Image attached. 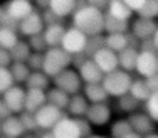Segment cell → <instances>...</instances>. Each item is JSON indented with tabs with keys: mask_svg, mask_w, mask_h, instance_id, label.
Here are the masks:
<instances>
[{
	"mask_svg": "<svg viewBox=\"0 0 158 138\" xmlns=\"http://www.w3.org/2000/svg\"><path fill=\"white\" fill-rule=\"evenodd\" d=\"M131 83H133L131 73H126L123 69H116L113 73L104 74L103 81H101L104 91L108 93L110 98H121V96L128 94V91L131 88Z\"/></svg>",
	"mask_w": 158,
	"mask_h": 138,
	"instance_id": "cell-2",
	"label": "cell"
},
{
	"mask_svg": "<svg viewBox=\"0 0 158 138\" xmlns=\"http://www.w3.org/2000/svg\"><path fill=\"white\" fill-rule=\"evenodd\" d=\"M91 59L94 61V64L103 71V74H108V73H113V71L119 69L118 66V54L113 52L111 49H108L106 46L99 47L98 51L93 52Z\"/></svg>",
	"mask_w": 158,
	"mask_h": 138,
	"instance_id": "cell-11",
	"label": "cell"
},
{
	"mask_svg": "<svg viewBox=\"0 0 158 138\" xmlns=\"http://www.w3.org/2000/svg\"><path fill=\"white\" fill-rule=\"evenodd\" d=\"M138 17L155 20V19L158 17V0H146L145 5L138 10Z\"/></svg>",
	"mask_w": 158,
	"mask_h": 138,
	"instance_id": "cell-35",
	"label": "cell"
},
{
	"mask_svg": "<svg viewBox=\"0 0 158 138\" xmlns=\"http://www.w3.org/2000/svg\"><path fill=\"white\" fill-rule=\"evenodd\" d=\"M46 103H47L46 91L25 88V108H24V111H27V113H35V111H39Z\"/></svg>",
	"mask_w": 158,
	"mask_h": 138,
	"instance_id": "cell-20",
	"label": "cell"
},
{
	"mask_svg": "<svg viewBox=\"0 0 158 138\" xmlns=\"http://www.w3.org/2000/svg\"><path fill=\"white\" fill-rule=\"evenodd\" d=\"M76 71H77L79 77H81V81L84 84H98V83H101L103 77H104L103 71L94 64V61H93L91 57L82 59V61L77 64Z\"/></svg>",
	"mask_w": 158,
	"mask_h": 138,
	"instance_id": "cell-14",
	"label": "cell"
},
{
	"mask_svg": "<svg viewBox=\"0 0 158 138\" xmlns=\"http://www.w3.org/2000/svg\"><path fill=\"white\" fill-rule=\"evenodd\" d=\"M106 14H110L111 17L118 19V20H123V22H130L133 19V12L125 5L123 0H110Z\"/></svg>",
	"mask_w": 158,
	"mask_h": 138,
	"instance_id": "cell-26",
	"label": "cell"
},
{
	"mask_svg": "<svg viewBox=\"0 0 158 138\" xmlns=\"http://www.w3.org/2000/svg\"><path fill=\"white\" fill-rule=\"evenodd\" d=\"M113 111L110 103H98V104H89L86 120L91 123V126H104L111 121Z\"/></svg>",
	"mask_w": 158,
	"mask_h": 138,
	"instance_id": "cell-16",
	"label": "cell"
},
{
	"mask_svg": "<svg viewBox=\"0 0 158 138\" xmlns=\"http://www.w3.org/2000/svg\"><path fill=\"white\" fill-rule=\"evenodd\" d=\"M88 40L89 37L86 34H82L81 31H77L76 27H67L66 34L62 37L61 42V49H64L69 56L76 57V56H82L86 54V47H88Z\"/></svg>",
	"mask_w": 158,
	"mask_h": 138,
	"instance_id": "cell-4",
	"label": "cell"
},
{
	"mask_svg": "<svg viewBox=\"0 0 158 138\" xmlns=\"http://www.w3.org/2000/svg\"><path fill=\"white\" fill-rule=\"evenodd\" d=\"M0 138H10V136H3V135H0Z\"/></svg>",
	"mask_w": 158,
	"mask_h": 138,
	"instance_id": "cell-53",
	"label": "cell"
},
{
	"mask_svg": "<svg viewBox=\"0 0 158 138\" xmlns=\"http://www.w3.org/2000/svg\"><path fill=\"white\" fill-rule=\"evenodd\" d=\"M51 133L56 138H82L81 128H79V121L76 118H71L67 115L56 123V126L51 130Z\"/></svg>",
	"mask_w": 158,
	"mask_h": 138,
	"instance_id": "cell-13",
	"label": "cell"
},
{
	"mask_svg": "<svg viewBox=\"0 0 158 138\" xmlns=\"http://www.w3.org/2000/svg\"><path fill=\"white\" fill-rule=\"evenodd\" d=\"M88 108H89L88 99L84 98V94H82V93H79V94L71 96L69 104H67L66 111H67V116L79 120V118H84V116H86V113H88Z\"/></svg>",
	"mask_w": 158,
	"mask_h": 138,
	"instance_id": "cell-22",
	"label": "cell"
},
{
	"mask_svg": "<svg viewBox=\"0 0 158 138\" xmlns=\"http://www.w3.org/2000/svg\"><path fill=\"white\" fill-rule=\"evenodd\" d=\"M135 37L131 34H104V46L113 52H121L128 46H135L133 44Z\"/></svg>",
	"mask_w": 158,
	"mask_h": 138,
	"instance_id": "cell-21",
	"label": "cell"
},
{
	"mask_svg": "<svg viewBox=\"0 0 158 138\" xmlns=\"http://www.w3.org/2000/svg\"><path fill=\"white\" fill-rule=\"evenodd\" d=\"M131 29V36L135 37L140 42H145V40H152L153 36H155L158 24L152 19H143V17H136L133 19V22L130 24Z\"/></svg>",
	"mask_w": 158,
	"mask_h": 138,
	"instance_id": "cell-9",
	"label": "cell"
},
{
	"mask_svg": "<svg viewBox=\"0 0 158 138\" xmlns=\"http://www.w3.org/2000/svg\"><path fill=\"white\" fill-rule=\"evenodd\" d=\"M37 138H56V136L52 135L51 132H42V133H40V135L37 136Z\"/></svg>",
	"mask_w": 158,
	"mask_h": 138,
	"instance_id": "cell-46",
	"label": "cell"
},
{
	"mask_svg": "<svg viewBox=\"0 0 158 138\" xmlns=\"http://www.w3.org/2000/svg\"><path fill=\"white\" fill-rule=\"evenodd\" d=\"M118 99V110L119 111H123V113H135V111H136V108H138V103L136 99L133 98V96L131 94H125V96H121V98H116Z\"/></svg>",
	"mask_w": 158,
	"mask_h": 138,
	"instance_id": "cell-34",
	"label": "cell"
},
{
	"mask_svg": "<svg viewBox=\"0 0 158 138\" xmlns=\"http://www.w3.org/2000/svg\"><path fill=\"white\" fill-rule=\"evenodd\" d=\"M46 29V24H44V19H42V12L35 10L34 14H31L29 17H25L24 20L19 22V36H24L25 39L34 36H39L44 32Z\"/></svg>",
	"mask_w": 158,
	"mask_h": 138,
	"instance_id": "cell-10",
	"label": "cell"
},
{
	"mask_svg": "<svg viewBox=\"0 0 158 138\" xmlns=\"http://www.w3.org/2000/svg\"><path fill=\"white\" fill-rule=\"evenodd\" d=\"M51 83H52V79L44 73V71H31L27 81H25V88L47 91V89L51 88Z\"/></svg>",
	"mask_w": 158,
	"mask_h": 138,
	"instance_id": "cell-25",
	"label": "cell"
},
{
	"mask_svg": "<svg viewBox=\"0 0 158 138\" xmlns=\"http://www.w3.org/2000/svg\"><path fill=\"white\" fill-rule=\"evenodd\" d=\"M20 121H22V125H24V128H25V133H35L37 130V123H35V118H34V113H27V111H22L20 115Z\"/></svg>",
	"mask_w": 158,
	"mask_h": 138,
	"instance_id": "cell-38",
	"label": "cell"
},
{
	"mask_svg": "<svg viewBox=\"0 0 158 138\" xmlns=\"http://www.w3.org/2000/svg\"><path fill=\"white\" fill-rule=\"evenodd\" d=\"M143 138H158V133H150V135H146Z\"/></svg>",
	"mask_w": 158,
	"mask_h": 138,
	"instance_id": "cell-50",
	"label": "cell"
},
{
	"mask_svg": "<svg viewBox=\"0 0 158 138\" xmlns=\"http://www.w3.org/2000/svg\"><path fill=\"white\" fill-rule=\"evenodd\" d=\"M76 2H77V3H79V2H81V0H76Z\"/></svg>",
	"mask_w": 158,
	"mask_h": 138,
	"instance_id": "cell-54",
	"label": "cell"
},
{
	"mask_svg": "<svg viewBox=\"0 0 158 138\" xmlns=\"http://www.w3.org/2000/svg\"><path fill=\"white\" fill-rule=\"evenodd\" d=\"M145 81H146V84H148V88H150V91H152V93L158 91V73L153 74L152 77H148V79H145Z\"/></svg>",
	"mask_w": 158,
	"mask_h": 138,
	"instance_id": "cell-45",
	"label": "cell"
},
{
	"mask_svg": "<svg viewBox=\"0 0 158 138\" xmlns=\"http://www.w3.org/2000/svg\"><path fill=\"white\" fill-rule=\"evenodd\" d=\"M2 17H3V5H0V24H2Z\"/></svg>",
	"mask_w": 158,
	"mask_h": 138,
	"instance_id": "cell-52",
	"label": "cell"
},
{
	"mask_svg": "<svg viewBox=\"0 0 158 138\" xmlns=\"http://www.w3.org/2000/svg\"><path fill=\"white\" fill-rule=\"evenodd\" d=\"M79 3L76 0H49L47 10L56 19H66L76 12Z\"/></svg>",
	"mask_w": 158,
	"mask_h": 138,
	"instance_id": "cell-17",
	"label": "cell"
},
{
	"mask_svg": "<svg viewBox=\"0 0 158 138\" xmlns=\"http://www.w3.org/2000/svg\"><path fill=\"white\" fill-rule=\"evenodd\" d=\"M138 49L136 46H128L126 49L118 52V66L119 69L126 71V73H133L135 66H136V57H138Z\"/></svg>",
	"mask_w": 158,
	"mask_h": 138,
	"instance_id": "cell-23",
	"label": "cell"
},
{
	"mask_svg": "<svg viewBox=\"0 0 158 138\" xmlns=\"http://www.w3.org/2000/svg\"><path fill=\"white\" fill-rule=\"evenodd\" d=\"M133 130H131L130 123H128V120L125 118V120H116L113 125L110 126V135L111 138H123L125 135H128V133H131Z\"/></svg>",
	"mask_w": 158,
	"mask_h": 138,
	"instance_id": "cell-33",
	"label": "cell"
},
{
	"mask_svg": "<svg viewBox=\"0 0 158 138\" xmlns=\"http://www.w3.org/2000/svg\"><path fill=\"white\" fill-rule=\"evenodd\" d=\"M2 99L14 115H20L25 108V88L22 84H14L2 94Z\"/></svg>",
	"mask_w": 158,
	"mask_h": 138,
	"instance_id": "cell-12",
	"label": "cell"
},
{
	"mask_svg": "<svg viewBox=\"0 0 158 138\" xmlns=\"http://www.w3.org/2000/svg\"><path fill=\"white\" fill-rule=\"evenodd\" d=\"M52 84H54L56 88H59L61 91L67 93L69 96L82 93V86H84V83L81 81V77H79V74H77V71L71 69V68L62 71V73L57 74L56 77H52Z\"/></svg>",
	"mask_w": 158,
	"mask_h": 138,
	"instance_id": "cell-5",
	"label": "cell"
},
{
	"mask_svg": "<svg viewBox=\"0 0 158 138\" xmlns=\"http://www.w3.org/2000/svg\"><path fill=\"white\" fill-rule=\"evenodd\" d=\"M152 42H153V46H155V51H158V29H156V32H155V36H153V39H152Z\"/></svg>",
	"mask_w": 158,
	"mask_h": 138,
	"instance_id": "cell-47",
	"label": "cell"
},
{
	"mask_svg": "<svg viewBox=\"0 0 158 138\" xmlns=\"http://www.w3.org/2000/svg\"><path fill=\"white\" fill-rule=\"evenodd\" d=\"M32 51L29 47L27 40H19L17 46L10 51V56H12V62H27V59L31 57Z\"/></svg>",
	"mask_w": 158,
	"mask_h": 138,
	"instance_id": "cell-32",
	"label": "cell"
},
{
	"mask_svg": "<svg viewBox=\"0 0 158 138\" xmlns=\"http://www.w3.org/2000/svg\"><path fill=\"white\" fill-rule=\"evenodd\" d=\"M10 64H12L10 51H5L0 47V68H10Z\"/></svg>",
	"mask_w": 158,
	"mask_h": 138,
	"instance_id": "cell-41",
	"label": "cell"
},
{
	"mask_svg": "<svg viewBox=\"0 0 158 138\" xmlns=\"http://www.w3.org/2000/svg\"><path fill=\"white\" fill-rule=\"evenodd\" d=\"M66 25L62 22H54V24H49L46 25L42 32V37L47 44V49L49 47H61V42H62V37L66 34Z\"/></svg>",
	"mask_w": 158,
	"mask_h": 138,
	"instance_id": "cell-18",
	"label": "cell"
},
{
	"mask_svg": "<svg viewBox=\"0 0 158 138\" xmlns=\"http://www.w3.org/2000/svg\"><path fill=\"white\" fill-rule=\"evenodd\" d=\"M35 3L32 0H9L3 5V12L7 14L10 19H14L15 22L24 20L25 17H29L31 14L35 12Z\"/></svg>",
	"mask_w": 158,
	"mask_h": 138,
	"instance_id": "cell-8",
	"label": "cell"
},
{
	"mask_svg": "<svg viewBox=\"0 0 158 138\" xmlns=\"http://www.w3.org/2000/svg\"><path fill=\"white\" fill-rule=\"evenodd\" d=\"M14 84L15 83H14V77H12V74H10L9 68H0V96H2L9 88H12Z\"/></svg>",
	"mask_w": 158,
	"mask_h": 138,
	"instance_id": "cell-37",
	"label": "cell"
},
{
	"mask_svg": "<svg viewBox=\"0 0 158 138\" xmlns=\"http://www.w3.org/2000/svg\"><path fill=\"white\" fill-rule=\"evenodd\" d=\"M27 44H29V47H31L32 52H40V54H44V52L47 51V44H46V40H44L42 34L34 36V37H29V39H27Z\"/></svg>",
	"mask_w": 158,
	"mask_h": 138,
	"instance_id": "cell-39",
	"label": "cell"
},
{
	"mask_svg": "<svg viewBox=\"0 0 158 138\" xmlns=\"http://www.w3.org/2000/svg\"><path fill=\"white\" fill-rule=\"evenodd\" d=\"M0 125H2V120H0Z\"/></svg>",
	"mask_w": 158,
	"mask_h": 138,
	"instance_id": "cell-55",
	"label": "cell"
},
{
	"mask_svg": "<svg viewBox=\"0 0 158 138\" xmlns=\"http://www.w3.org/2000/svg\"><path fill=\"white\" fill-rule=\"evenodd\" d=\"M44 64V54L40 52H32L31 57L27 59V66L31 68V71H42Z\"/></svg>",
	"mask_w": 158,
	"mask_h": 138,
	"instance_id": "cell-40",
	"label": "cell"
},
{
	"mask_svg": "<svg viewBox=\"0 0 158 138\" xmlns=\"http://www.w3.org/2000/svg\"><path fill=\"white\" fill-rule=\"evenodd\" d=\"M12 111L9 110V106L5 104V101L2 99V96H0V120H5V118H9V116H12Z\"/></svg>",
	"mask_w": 158,
	"mask_h": 138,
	"instance_id": "cell-44",
	"label": "cell"
},
{
	"mask_svg": "<svg viewBox=\"0 0 158 138\" xmlns=\"http://www.w3.org/2000/svg\"><path fill=\"white\" fill-rule=\"evenodd\" d=\"M46 94H47V103L52 104V106H56V108H59V110H62V111L67 108L69 99H71V96L67 94V93L61 91V89L56 88V86L49 88L46 91Z\"/></svg>",
	"mask_w": 158,
	"mask_h": 138,
	"instance_id": "cell-27",
	"label": "cell"
},
{
	"mask_svg": "<svg viewBox=\"0 0 158 138\" xmlns=\"http://www.w3.org/2000/svg\"><path fill=\"white\" fill-rule=\"evenodd\" d=\"M9 71L12 74L15 84H25L29 74H31V68L27 66V62H12Z\"/></svg>",
	"mask_w": 158,
	"mask_h": 138,
	"instance_id": "cell-31",
	"label": "cell"
},
{
	"mask_svg": "<svg viewBox=\"0 0 158 138\" xmlns=\"http://www.w3.org/2000/svg\"><path fill=\"white\" fill-rule=\"evenodd\" d=\"M123 2H125V5H126V7H128V9H130L133 14H135V12L138 14V10H140L141 7L145 5L146 0H123Z\"/></svg>",
	"mask_w": 158,
	"mask_h": 138,
	"instance_id": "cell-42",
	"label": "cell"
},
{
	"mask_svg": "<svg viewBox=\"0 0 158 138\" xmlns=\"http://www.w3.org/2000/svg\"><path fill=\"white\" fill-rule=\"evenodd\" d=\"M19 31L12 27L0 25V47L5 51H12L19 42Z\"/></svg>",
	"mask_w": 158,
	"mask_h": 138,
	"instance_id": "cell-28",
	"label": "cell"
},
{
	"mask_svg": "<svg viewBox=\"0 0 158 138\" xmlns=\"http://www.w3.org/2000/svg\"><path fill=\"white\" fill-rule=\"evenodd\" d=\"M130 22H123L104 12V32L106 34H128Z\"/></svg>",
	"mask_w": 158,
	"mask_h": 138,
	"instance_id": "cell-30",
	"label": "cell"
},
{
	"mask_svg": "<svg viewBox=\"0 0 158 138\" xmlns=\"http://www.w3.org/2000/svg\"><path fill=\"white\" fill-rule=\"evenodd\" d=\"M123 138H143V136L138 135V133H135V132H131V133H128V135H125Z\"/></svg>",
	"mask_w": 158,
	"mask_h": 138,
	"instance_id": "cell-48",
	"label": "cell"
},
{
	"mask_svg": "<svg viewBox=\"0 0 158 138\" xmlns=\"http://www.w3.org/2000/svg\"><path fill=\"white\" fill-rule=\"evenodd\" d=\"M136 74L143 79H148L153 74L158 73V52L156 51H148V49H140L136 57V66H135Z\"/></svg>",
	"mask_w": 158,
	"mask_h": 138,
	"instance_id": "cell-6",
	"label": "cell"
},
{
	"mask_svg": "<svg viewBox=\"0 0 158 138\" xmlns=\"http://www.w3.org/2000/svg\"><path fill=\"white\" fill-rule=\"evenodd\" d=\"M71 62H73V56H69L64 49H61V47H49L44 52L42 71L52 79L57 74H61L62 71L69 69Z\"/></svg>",
	"mask_w": 158,
	"mask_h": 138,
	"instance_id": "cell-3",
	"label": "cell"
},
{
	"mask_svg": "<svg viewBox=\"0 0 158 138\" xmlns=\"http://www.w3.org/2000/svg\"><path fill=\"white\" fill-rule=\"evenodd\" d=\"M145 113L155 123H158V91L152 93L150 98L145 101Z\"/></svg>",
	"mask_w": 158,
	"mask_h": 138,
	"instance_id": "cell-36",
	"label": "cell"
},
{
	"mask_svg": "<svg viewBox=\"0 0 158 138\" xmlns=\"http://www.w3.org/2000/svg\"><path fill=\"white\" fill-rule=\"evenodd\" d=\"M88 138H106V136H103V135H94V133H93V135H89Z\"/></svg>",
	"mask_w": 158,
	"mask_h": 138,
	"instance_id": "cell-51",
	"label": "cell"
},
{
	"mask_svg": "<svg viewBox=\"0 0 158 138\" xmlns=\"http://www.w3.org/2000/svg\"><path fill=\"white\" fill-rule=\"evenodd\" d=\"M22 138H37V135H34V133H25Z\"/></svg>",
	"mask_w": 158,
	"mask_h": 138,
	"instance_id": "cell-49",
	"label": "cell"
},
{
	"mask_svg": "<svg viewBox=\"0 0 158 138\" xmlns=\"http://www.w3.org/2000/svg\"><path fill=\"white\" fill-rule=\"evenodd\" d=\"M86 3L91 5V7H96L101 12H104V10L108 9V5H110V0H86Z\"/></svg>",
	"mask_w": 158,
	"mask_h": 138,
	"instance_id": "cell-43",
	"label": "cell"
},
{
	"mask_svg": "<svg viewBox=\"0 0 158 138\" xmlns=\"http://www.w3.org/2000/svg\"><path fill=\"white\" fill-rule=\"evenodd\" d=\"M73 27L81 31L91 39L96 36H103L104 32V12L98 10L88 3L77 5L76 12L73 14Z\"/></svg>",
	"mask_w": 158,
	"mask_h": 138,
	"instance_id": "cell-1",
	"label": "cell"
},
{
	"mask_svg": "<svg viewBox=\"0 0 158 138\" xmlns=\"http://www.w3.org/2000/svg\"><path fill=\"white\" fill-rule=\"evenodd\" d=\"M82 94L84 98L88 99L89 104H98V103H108L110 96L108 93L104 91L103 84L98 83V84H84L82 86Z\"/></svg>",
	"mask_w": 158,
	"mask_h": 138,
	"instance_id": "cell-24",
	"label": "cell"
},
{
	"mask_svg": "<svg viewBox=\"0 0 158 138\" xmlns=\"http://www.w3.org/2000/svg\"><path fill=\"white\" fill-rule=\"evenodd\" d=\"M64 115L66 113H64L62 110H59V108L46 103L39 111L34 113V118H35L37 128H39L40 132H51V130L56 126V123L61 120Z\"/></svg>",
	"mask_w": 158,
	"mask_h": 138,
	"instance_id": "cell-7",
	"label": "cell"
},
{
	"mask_svg": "<svg viewBox=\"0 0 158 138\" xmlns=\"http://www.w3.org/2000/svg\"><path fill=\"white\" fill-rule=\"evenodd\" d=\"M128 94H131L138 103H141V101H146L150 98L152 91H150L148 84H146V81L143 77H136V79L133 77V83H131V88L128 91Z\"/></svg>",
	"mask_w": 158,
	"mask_h": 138,
	"instance_id": "cell-29",
	"label": "cell"
},
{
	"mask_svg": "<svg viewBox=\"0 0 158 138\" xmlns=\"http://www.w3.org/2000/svg\"><path fill=\"white\" fill-rule=\"evenodd\" d=\"M0 135L3 136H10V138H22L25 135V128L20 121L19 115H12V116L2 120L0 125Z\"/></svg>",
	"mask_w": 158,
	"mask_h": 138,
	"instance_id": "cell-19",
	"label": "cell"
},
{
	"mask_svg": "<svg viewBox=\"0 0 158 138\" xmlns=\"http://www.w3.org/2000/svg\"><path fill=\"white\" fill-rule=\"evenodd\" d=\"M128 123H130L131 130L135 133L141 136H146L150 133H155V125L156 123L145 113V111H135V113H130L128 115Z\"/></svg>",
	"mask_w": 158,
	"mask_h": 138,
	"instance_id": "cell-15",
	"label": "cell"
}]
</instances>
